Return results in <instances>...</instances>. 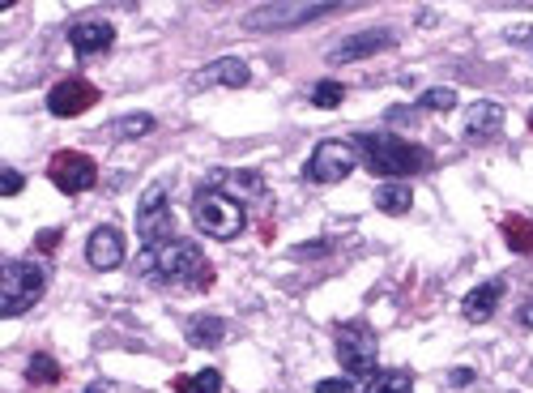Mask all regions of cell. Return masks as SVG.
<instances>
[{"label":"cell","instance_id":"25","mask_svg":"<svg viewBox=\"0 0 533 393\" xmlns=\"http://www.w3.org/2000/svg\"><path fill=\"white\" fill-rule=\"evenodd\" d=\"M418 107H423V112H452V107H457V90H448V86H431V90H423V99H418Z\"/></svg>","mask_w":533,"mask_h":393},{"label":"cell","instance_id":"6","mask_svg":"<svg viewBox=\"0 0 533 393\" xmlns=\"http://www.w3.org/2000/svg\"><path fill=\"white\" fill-rule=\"evenodd\" d=\"M167 180H154L150 188L141 193L137 201V235H141V248H154L163 240H175V218L167 206Z\"/></svg>","mask_w":533,"mask_h":393},{"label":"cell","instance_id":"24","mask_svg":"<svg viewBox=\"0 0 533 393\" xmlns=\"http://www.w3.org/2000/svg\"><path fill=\"white\" fill-rule=\"evenodd\" d=\"M175 393H222V372L205 368L192 376H175Z\"/></svg>","mask_w":533,"mask_h":393},{"label":"cell","instance_id":"3","mask_svg":"<svg viewBox=\"0 0 533 393\" xmlns=\"http://www.w3.org/2000/svg\"><path fill=\"white\" fill-rule=\"evenodd\" d=\"M47 282H52V274H47V265H39L35 257H18V261H5V270H0V317H22V312H30Z\"/></svg>","mask_w":533,"mask_h":393},{"label":"cell","instance_id":"34","mask_svg":"<svg viewBox=\"0 0 533 393\" xmlns=\"http://www.w3.org/2000/svg\"><path fill=\"white\" fill-rule=\"evenodd\" d=\"M529 133H533V112H529Z\"/></svg>","mask_w":533,"mask_h":393},{"label":"cell","instance_id":"8","mask_svg":"<svg viewBox=\"0 0 533 393\" xmlns=\"http://www.w3.org/2000/svg\"><path fill=\"white\" fill-rule=\"evenodd\" d=\"M47 180H52L64 197H77V193H90L99 184V163L90 154H77V150H60L52 163H47Z\"/></svg>","mask_w":533,"mask_h":393},{"label":"cell","instance_id":"2","mask_svg":"<svg viewBox=\"0 0 533 393\" xmlns=\"http://www.w3.org/2000/svg\"><path fill=\"white\" fill-rule=\"evenodd\" d=\"M354 150H359V159L384 180H406V176H418V171L431 167V154L397 133H359L354 137Z\"/></svg>","mask_w":533,"mask_h":393},{"label":"cell","instance_id":"33","mask_svg":"<svg viewBox=\"0 0 533 393\" xmlns=\"http://www.w3.org/2000/svg\"><path fill=\"white\" fill-rule=\"evenodd\" d=\"M86 393H111V385H103V381H94V385H90Z\"/></svg>","mask_w":533,"mask_h":393},{"label":"cell","instance_id":"16","mask_svg":"<svg viewBox=\"0 0 533 393\" xmlns=\"http://www.w3.org/2000/svg\"><path fill=\"white\" fill-rule=\"evenodd\" d=\"M499 129H504V107H499V103L482 99V103H474L470 112H465V141H487Z\"/></svg>","mask_w":533,"mask_h":393},{"label":"cell","instance_id":"30","mask_svg":"<svg viewBox=\"0 0 533 393\" xmlns=\"http://www.w3.org/2000/svg\"><path fill=\"white\" fill-rule=\"evenodd\" d=\"M295 253H299V257H325V253H329V244H325V240H316V244H299Z\"/></svg>","mask_w":533,"mask_h":393},{"label":"cell","instance_id":"20","mask_svg":"<svg viewBox=\"0 0 533 393\" xmlns=\"http://www.w3.org/2000/svg\"><path fill=\"white\" fill-rule=\"evenodd\" d=\"M499 231H504V244L516 257H533V218L529 214H504Z\"/></svg>","mask_w":533,"mask_h":393},{"label":"cell","instance_id":"1","mask_svg":"<svg viewBox=\"0 0 533 393\" xmlns=\"http://www.w3.org/2000/svg\"><path fill=\"white\" fill-rule=\"evenodd\" d=\"M137 270H141V278H154V282H163V287H184V291H209L218 282L214 265L201 253V244L184 240V235L163 240L154 248H141Z\"/></svg>","mask_w":533,"mask_h":393},{"label":"cell","instance_id":"17","mask_svg":"<svg viewBox=\"0 0 533 393\" xmlns=\"http://www.w3.org/2000/svg\"><path fill=\"white\" fill-rule=\"evenodd\" d=\"M197 82L201 86H231V90H239V86L252 82V69L239 56H222V60H214V65H205L197 73Z\"/></svg>","mask_w":533,"mask_h":393},{"label":"cell","instance_id":"14","mask_svg":"<svg viewBox=\"0 0 533 393\" xmlns=\"http://www.w3.org/2000/svg\"><path fill=\"white\" fill-rule=\"evenodd\" d=\"M205 188H218V193L235 197L239 206H244V197L248 201L265 197V180L256 176V171H226V167H218V171H209V176H205Z\"/></svg>","mask_w":533,"mask_h":393},{"label":"cell","instance_id":"32","mask_svg":"<svg viewBox=\"0 0 533 393\" xmlns=\"http://www.w3.org/2000/svg\"><path fill=\"white\" fill-rule=\"evenodd\" d=\"M516 317H521V325H529V329H533V300H525V304H521V312H516Z\"/></svg>","mask_w":533,"mask_h":393},{"label":"cell","instance_id":"10","mask_svg":"<svg viewBox=\"0 0 533 393\" xmlns=\"http://www.w3.org/2000/svg\"><path fill=\"white\" fill-rule=\"evenodd\" d=\"M94 103H99V86L82 82V77H64V82H56L52 90H47V112L60 116V120L82 116Z\"/></svg>","mask_w":533,"mask_h":393},{"label":"cell","instance_id":"31","mask_svg":"<svg viewBox=\"0 0 533 393\" xmlns=\"http://www.w3.org/2000/svg\"><path fill=\"white\" fill-rule=\"evenodd\" d=\"M448 381H452V385H470V381H474V368H457V372L448 376Z\"/></svg>","mask_w":533,"mask_h":393},{"label":"cell","instance_id":"5","mask_svg":"<svg viewBox=\"0 0 533 393\" xmlns=\"http://www.w3.org/2000/svg\"><path fill=\"white\" fill-rule=\"evenodd\" d=\"M333 351H337V364H342L354 381H367V376H376V351L380 342L371 334V325L363 321H342L333 329Z\"/></svg>","mask_w":533,"mask_h":393},{"label":"cell","instance_id":"4","mask_svg":"<svg viewBox=\"0 0 533 393\" xmlns=\"http://www.w3.org/2000/svg\"><path fill=\"white\" fill-rule=\"evenodd\" d=\"M192 223L209 240H235L248 227V214L235 197L218 193V188H197V197H192Z\"/></svg>","mask_w":533,"mask_h":393},{"label":"cell","instance_id":"7","mask_svg":"<svg viewBox=\"0 0 533 393\" xmlns=\"http://www.w3.org/2000/svg\"><path fill=\"white\" fill-rule=\"evenodd\" d=\"M354 167H359V150H354V141L329 137L308 154V163H303V180H308V184H337V180H346Z\"/></svg>","mask_w":533,"mask_h":393},{"label":"cell","instance_id":"21","mask_svg":"<svg viewBox=\"0 0 533 393\" xmlns=\"http://www.w3.org/2000/svg\"><path fill=\"white\" fill-rule=\"evenodd\" d=\"M410 389H414V376L406 368H384L363 381V393H410Z\"/></svg>","mask_w":533,"mask_h":393},{"label":"cell","instance_id":"11","mask_svg":"<svg viewBox=\"0 0 533 393\" xmlns=\"http://www.w3.org/2000/svg\"><path fill=\"white\" fill-rule=\"evenodd\" d=\"M393 43H397L393 30H354V35H346L337 47H329V65H354V60L389 52Z\"/></svg>","mask_w":533,"mask_h":393},{"label":"cell","instance_id":"13","mask_svg":"<svg viewBox=\"0 0 533 393\" xmlns=\"http://www.w3.org/2000/svg\"><path fill=\"white\" fill-rule=\"evenodd\" d=\"M69 47H73L77 60L103 56V52H111V47H116V26H111V22H99V18L77 22V26L69 30Z\"/></svg>","mask_w":533,"mask_h":393},{"label":"cell","instance_id":"18","mask_svg":"<svg viewBox=\"0 0 533 393\" xmlns=\"http://www.w3.org/2000/svg\"><path fill=\"white\" fill-rule=\"evenodd\" d=\"M184 334H188V342H192L197 351H214L218 342L226 338V321L214 317V312H201V317H188Z\"/></svg>","mask_w":533,"mask_h":393},{"label":"cell","instance_id":"27","mask_svg":"<svg viewBox=\"0 0 533 393\" xmlns=\"http://www.w3.org/2000/svg\"><path fill=\"white\" fill-rule=\"evenodd\" d=\"M22 188H26V176H22V171H13V167L0 171V197H18Z\"/></svg>","mask_w":533,"mask_h":393},{"label":"cell","instance_id":"35","mask_svg":"<svg viewBox=\"0 0 533 393\" xmlns=\"http://www.w3.org/2000/svg\"><path fill=\"white\" fill-rule=\"evenodd\" d=\"M529 47H533V43H529Z\"/></svg>","mask_w":533,"mask_h":393},{"label":"cell","instance_id":"23","mask_svg":"<svg viewBox=\"0 0 533 393\" xmlns=\"http://www.w3.org/2000/svg\"><path fill=\"white\" fill-rule=\"evenodd\" d=\"M145 133H154V116L150 112H133V116L111 120V137H116V141H133V137H145Z\"/></svg>","mask_w":533,"mask_h":393},{"label":"cell","instance_id":"19","mask_svg":"<svg viewBox=\"0 0 533 393\" xmlns=\"http://www.w3.org/2000/svg\"><path fill=\"white\" fill-rule=\"evenodd\" d=\"M371 201H376L380 214H393V218H397V214H410V206H414V188H410L406 180H384Z\"/></svg>","mask_w":533,"mask_h":393},{"label":"cell","instance_id":"12","mask_svg":"<svg viewBox=\"0 0 533 393\" xmlns=\"http://www.w3.org/2000/svg\"><path fill=\"white\" fill-rule=\"evenodd\" d=\"M124 257H128V244H124V231L120 227L103 223V227H94L86 235V261L94 265V270L111 274V270H120V265H124Z\"/></svg>","mask_w":533,"mask_h":393},{"label":"cell","instance_id":"26","mask_svg":"<svg viewBox=\"0 0 533 393\" xmlns=\"http://www.w3.org/2000/svg\"><path fill=\"white\" fill-rule=\"evenodd\" d=\"M342 99H346V86H342V82H320V86L312 90V103L325 107V112H329V107H342Z\"/></svg>","mask_w":533,"mask_h":393},{"label":"cell","instance_id":"9","mask_svg":"<svg viewBox=\"0 0 533 393\" xmlns=\"http://www.w3.org/2000/svg\"><path fill=\"white\" fill-rule=\"evenodd\" d=\"M342 9V5H312V0H303V5H256L244 13V30H286V26H303V22H316L325 18V13Z\"/></svg>","mask_w":533,"mask_h":393},{"label":"cell","instance_id":"29","mask_svg":"<svg viewBox=\"0 0 533 393\" xmlns=\"http://www.w3.org/2000/svg\"><path fill=\"white\" fill-rule=\"evenodd\" d=\"M316 393H350V385L342 381V376H329V381H320Z\"/></svg>","mask_w":533,"mask_h":393},{"label":"cell","instance_id":"15","mask_svg":"<svg viewBox=\"0 0 533 393\" xmlns=\"http://www.w3.org/2000/svg\"><path fill=\"white\" fill-rule=\"evenodd\" d=\"M499 300H504V282H499V278H491V282H478V287H474V291L461 300V317L470 321V325H482L487 317H495Z\"/></svg>","mask_w":533,"mask_h":393},{"label":"cell","instance_id":"28","mask_svg":"<svg viewBox=\"0 0 533 393\" xmlns=\"http://www.w3.org/2000/svg\"><path fill=\"white\" fill-rule=\"evenodd\" d=\"M64 240V231L60 227H52V231H39L35 235V248H39V253H56V244Z\"/></svg>","mask_w":533,"mask_h":393},{"label":"cell","instance_id":"22","mask_svg":"<svg viewBox=\"0 0 533 393\" xmlns=\"http://www.w3.org/2000/svg\"><path fill=\"white\" fill-rule=\"evenodd\" d=\"M26 381L30 385H60V364L47 351H35L26 359Z\"/></svg>","mask_w":533,"mask_h":393}]
</instances>
